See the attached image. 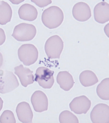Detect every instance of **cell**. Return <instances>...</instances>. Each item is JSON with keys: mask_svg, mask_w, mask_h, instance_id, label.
Segmentation results:
<instances>
[{"mask_svg": "<svg viewBox=\"0 0 109 123\" xmlns=\"http://www.w3.org/2000/svg\"><path fill=\"white\" fill-rule=\"evenodd\" d=\"M64 15L63 11L56 6H52L45 9L42 15L43 24L49 29L58 27L63 22Z\"/></svg>", "mask_w": 109, "mask_h": 123, "instance_id": "1", "label": "cell"}, {"mask_svg": "<svg viewBox=\"0 0 109 123\" xmlns=\"http://www.w3.org/2000/svg\"><path fill=\"white\" fill-rule=\"evenodd\" d=\"M36 34V28L34 25L23 23L15 27L12 37L18 41L26 42L33 39Z\"/></svg>", "mask_w": 109, "mask_h": 123, "instance_id": "2", "label": "cell"}, {"mask_svg": "<svg viewBox=\"0 0 109 123\" xmlns=\"http://www.w3.org/2000/svg\"><path fill=\"white\" fill-rule=\"evenodd\" d=\"M19 60L25 66H30L36 62L38 57L37 48L31 44L22 45L18 49Z\"/></svg>", "mask_w": 109, "mask_h": 123, "instance_id": "3", "label": "cell"}, {"mask_svg": "<svg viewBox=\"0 0 109 123\" xmlns=\"http://www.w3.org/2000/svg\"><path fill=\"white\" fill-rule=\"evenodd\" d=\"M64 48V42L61 37L57 35L50 37L46 41L45 50L48 58L60 59Z\"/></svg>", "mask_w": 109, "mask_h": 123, "instance_id": "4", "label": "cell"}, {"mask_svg": "<svg viewBox=\"0 0 109 123\" xmlns=\"http://www.w3.org/2000/svg\"><path fill=\"white\" fill-rule=\"evenodd\" d=\"M18 86V79L12 72L0 70V93H9L16 89Z\"/></svg>", "mask_w": 109, "mask_h": 123, "instance_id": "5", "label": "cell"}, {"mask_svg": "<svg viewBox=\"0 0 109 123\" xmlns=\"http://www.w3.org/2000/svg\"><path fill=\"white\" fill-rule=\"evenodd\" d=\"M53 71L45 67H40L35 74L34 80L44 89H50L54 83Z\"/></svg>", "mask_w": 109, "mask_h": 123, "instance_id": "6", "label": "cell"}, {"mask_svg": "<svg viewBox=\"0 0 109 123\" xmlns=\"http://www.w3.org/2000/svg\"><path fill=\"white\" fill-rule=\"evenodd\" d=\"M93 123H108L109 122V107L106 104L100 103L93 108L90 114Z\"/></svg>", "mask_w": 109, "mask_h": 123, "instance_id": "7", "label": "cell"}, {"mask_svg": "<svg viewBox=\"0 0 109 123\" xmlns=\"http://www.w3.org/2000/svg\"><path fill=\"white\" fill-rule=\"evenodd\" d=\"M91 106V101L85 95L75 98L69 104L71 110L77 114H86Z\"/></svg>", "mask_w": 109, "mask_h": 123, "instance_id": "8", "label": "cell"}, {"mask_svg": "<svg viewBox=\"0 0 109 123\" xmlns=\"http://www.w3.org/2000/svg\"><path fill=\"white\" fill-rule=\"evenodd\" d=\"M31 102L34 111L37 112H42L48 110V98L42 91H35L31 98Z\"/></svg>", "mask_w": 109, "mask_h": 123, "instance_id": "9", "label": "cell"}, {"mask_svg": "<svg viewBox=\"0 0 109 123\" xmlns=\"http://www.w3.org/2000/svg\"><path fill=\"white\" fill-rule=\"evenodd\" d=\"M73 16L79 22H85L91 17L90 7L87 3L80 2L74 5L72 9Z\"/></svg>", "mask_w": 109, "mask_h": 123, "instance_id": "10", "label": "cell"}, {"mask_svg": "<svg viewBox=\"0 0 109 123\" xmlns=\"http://www.w3.org/2000/svg\"><path fill=\"white\" fill-rule=\"evenodd\" d=\"M14 70L15 74L19 78L23 87H27L29 85L34 83V77L33 74V71L29 68L24 67L23 65H20L15 67Z\"/></svg>", "mask_w": 109, "mask_h": 123, "instance_id": "11", "label": "cell"}, {"mask_svg": "<svg viewBox=\"0 0 109 123\" xmlns=\"http://www.w3.org/2000/svg\"><path fill=\"white\" fill-rule=\"evenodd\" d=\"M16 113L18 120L21 122L24 123L32 122L33 114L29 103L26 102L19 103L17 107Z\"/></svg>", "mask_w": 109, "mask_h": 123, "instance_id": "12", "label": "cell"}, {"mask_svg": "<svg viewBox=\"0 0 109 123\" xmlns=\"http://www.w3.org/2000/svg\"><path fill=\"white\" fill-rule=\"evenodd\" d=\"M94 17L96 22L104 24L109 21V4L103 1L97 4L94 8Z\"/></svg>", "mask_w": 109, "mask_h": 123, "instance_id": "13", "label": "cell"}, {"mask_svg": "<svg viewBox=\"0 0 109 123\" xmlns=\"http://www.w3.org/2000/svg\"><path fill=\"white\" fill-rule=\"evenodd\" d=\"M18 13L19 18L22 20L30 22L36 20L38 15L36 8L29 4L22 5L18 9Z\"/></svg>", "mask_w": 109, "mask_h": 123, "instance_id": "14", "label": "cell"}, {"mask_svg": "<svg viewBox=\"0 0 109 123\" xmlns=\"http://www.w3.org/2000/svg\"><path fill=\"white\" fill-rule=\"evenodd\" d=\"M56 80L60 87L66 91H68L70 90L74 84V81L72 75L67 71L58 72Z\"/></svg>", "mask_w": 109, "mask_h": 123, "instance_id": "15", "label": "cell"}, {"mask_svg": "<svg viewBox=\"0 0 109 123\" xmlns=\"http://www.w3.org/2000/svg\"><path fill=\"white\" fill-rule=\"evenodd\" d=\"M79 81L84 87H87L94 85L98 82V79L94 72L85 70L79 75Z\"/></svg>", "mask_w": 109, "mask_h": 123, "instance_id": "16", "label": "cell"}, {"mask_svg": "<svg viewBox=\"0 0 109 123\" xmlns=\"http://www.w3.org/2000/svg\"><path fill=\"white\" fill-rule=\"evenodd\" d=\"M12 10L8 3L2 1L0 2V25H4L11 21Z\"/></svg>", "mask_w": 109, "mask_h": 123, "instance_id": "17", "label": "cell"}, {"mask_svg": "<svg viewBox=\"0 0 109 123\" xmlns=\"http://www.w3.org/2000/svg\"><path fill=\"white\" fill-rule=\"evenodd\" d=\"M96 92L99 98L103 100H109V78L103 79L96 88Z\"/></svg>", "mask_w": 109, "mask_h": 123, "instance_id": "18", "label": "cell"}, {"mask_svg": "<svg viewBox=\"0 0 109 123\" xmlns=\"http://www.w3.org/2000/svg\"><path fill=\"white\" fill-rule=\"evenodd\" d=\"M59 121L61 123H79V119L70 111L65 110L61 112L59 116Z\"/></svg>", "mask_w": 109, "mask_h": 123, "instance_id": "19", "label": "cell"}, {"mask_svg": "<svg viewBox=\"0 0 109 123\" xmlns=\"http://www.w3.org/2000/svg\"><path fill=\"white\" fill-rule=\"evenodd\" d=\"M0 123H16L13 113L9 110H6L2 113L0 117Z\"/></svg>", "mask_w": 109, "mask_h": 123, "instance_id": "20", "label": "cell"}, {"mask_svg": "<svg viewBox=\"0 0 109 123\" xmlns=\"http://www.w3.org/2000/svg\"><path fill=\"white\" fill-rule=\"evenodd\" d=\"M31 1L40 8L46 7L52 3V0H31Z\"/></svg>", "mask_w": 109, "mask_h": 123, "instance_id": "21", "label": "cell"}, {"mask_svg": "<svg viewBox=\"0 0 109 123\" xmlns=\"http://www.w3.org/2000/svg\"><path fill=\"white\" fill-rule=\"evenodd\" d=\"M6 40V35L4 30L0 28V46L5 43Z\"/></svg>", "mask_w": 109, "mask_h": 123, "instance_id": "22", "label": "cell"}, {"mask_svg": "<svg viewBox=\"0 0 109 123\" xmlns=\"http://www.w3.org/2000/svg\"><path fill=\"white\" fill-rule=\"evenodd\" d=\"M9 1L13 4L18 5L22 2H24L25 0H9Z\"/></svg>", "mask_w": 109, "mask_h": 123, "instance_id": "23", "label": "cell"}, {"mask_svg": "<svg viewBox=\"0 0 109 123\" xmlns=\"http://www.w3.org/2000/svg\"><path fill=\"white\" fill-rule=\"evenodd\" d=\"M109 24H108L106 26H105L104 27V32L105 33H106V34H107V36H108V37H109Z\"/></svg>", "mask_w": 109, "mask_h": 123, "instance_id": "24", "label": "cell"}, {"mask_svg": "<svg viewBox=\"0 0 109 123\" xmlns=\"http://www.w3.org/2000/svg\"><path fill=\"white\" fill-rule=\"evenodd\" d=\"M3 64V56L2 54L0 52V68L2 67Z\"/></svg>", "mask_w": 109, "mask_h": 123, "instance_id": "25", "label": "cell"}, {"mask_svg": "<svg viewBox=\"0 0 109 123\" xmlns=\"http://www.w3.org/2000/svg\"><path fill=\"white\" fill-rule=\"evenodd\" d=\"M3 106V101L2 99V98H0V112H1V111L2 109Z\"/></svg>", "mask_w": 109, "mask_h": 123, "instance_id": "26", "label": "cell"}]
</instances>
